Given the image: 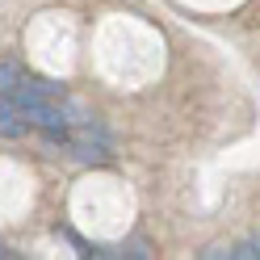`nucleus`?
Segmentation results:
<instances>
[{
    "mask_svg": "<svg viewBox=\"0 0 260 260\" xmlns=\"http://www.w3.org/2000/svg\"><path fill=\"white\" fill-rule=\"evenodd\" d=\"M21 84H25V72L13 59H5V63H0V96H13Z\"/></svg>",
    "mask_w": 260,
    "mask_h": 260,
    "instance_id": "obj_3",
    "label": "nucleus"
},
{
    "mask_svg": "<svg viewBox=\"0 0 260 260\" xmlns=\"http://www.w3.org/2000/svg\"><path fill=\"white\" fill-rule=\"evenodd\" d=\"M9 256H13V252H9V248H5V243H0V260H9Z\"/></svg>",
    "mask_w": 260,
    "mask_h": 260,
    "instance_id": "obj_6",
    "label": "nucleus"
},
{
    "mask_svg": "<svg viewBox=\"0 0 260 260\" xmlns=\"http://www.w3.org/2000/svg\"><path fill=\"white\" fill-rule=\"evenodd\" d=\"M202 260H222V256H231V248H226V243H210L206 252H198Z\"/></svg>",
    "mask_w": 260,
    "mask_h": 260,
    "instance_id": "obj_5",
    "label": "nucleus"
},
{
    "mask_svg": "<svg viewBox=\"0 0 260 260\" xmlns=\"http://www.w3.org/2000/svg\"><path fill=\"white\" fill-rule=\"evenodd\" d=\"M29 130V118L17 109L13 96H0V139H25Z\"/></svg>",
    "mask_w": 260,
    "mask_h": 260,
    "instance_id": "obj_2",
    "label": "nucleus"
},
{
    "mask_svg": "<svg viewBox=\"0 0 260 260\" xmlns=\"http://www.w3.org/2000/svg\"><path fill=\"white\" fill-rule=\"evenodd\" d=\"M63 151H68L76 164H88V168H105L109 159H113V151H109V147H101V143H92V139H80V135L63 143Z\"/></svg>",
    "mask_w": 260,
    "mask_h": 260,
    "instance_id": "obj_1",
    "label": "nucleus"
},
{
    "mask_svg": "<svg viewBox=\"0 0 260 260\" xmlns=\"http://www.w3.org/2000/svg\"><path fill=\"white\" fill-rule=\"evenodd\" d=\"M122 256H130V260H147L151 256V248H147V239H126V248H122Z\"/></svg>",
    "mask_w": 260,
    "mask_h": 260,
    "instance_id": "obj_4",
    "label": "nucleus"
}]
</instances>
